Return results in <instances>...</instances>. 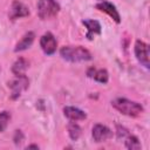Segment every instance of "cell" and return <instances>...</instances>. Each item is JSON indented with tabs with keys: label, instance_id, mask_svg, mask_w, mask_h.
<instances>
[{
	"label": "cell",
	"instance_id": "9",
	"mask_svg": "<svg viewBox=\"0 0 150 150\" xmlns=\"http://www.w3.org/2000/svg\"><path fill=\"white\" fill-rule=\"evenodd\" d=\"M96 8L100 9L101 12H104L107 13L116 23H120L121 22V16H120V13L117 12L115 5H112L111 2H108V1H102V2H98L96 5Z\"/></svg>",
	"mask_w": 150,
	"mask_h": 150
},
{
	"label": "cell",
	"instance_id": "19",
	"mask_svg": "<svg viewBox=\"0 0 150 150\" xmlns=\"http://www.w3.org/2000/svg\"><path fill=\"white\" fill-rule=\"evenodd\" d=\"M14 142L15 144H19L23 141V134L21 132V130H15V135H14Z\"/></svg>",
	"mask_w": 150,
	"mask_h": 150
},
{
	"label": "cell",
	"instance_id": "6",
	"mask_svg": "<svg viewBox=\"0 0 150 150\" xmlns=\"http://www.w3.org/2000/svg\"><path fill=\"white\" fill-rule=\"evenodd\" d=\"M29 15V9L28 7L20 2L19 0H14L9 7V12H8V18L14 21L16 19H20V18H25V16H28Z\"/></svg>",
	"mask_w": 150,
	"mask_h": 150
},
{
	"label": "cell",
	"instance_id": "8",
	"mask_svg": "<svg viewBox=\"0 0 150 150\" xmlns=\"http://www.w3.org/2000/svg\"><path fill=\"white\" fill-rule=\"evenodd\" d=\"M93 138L95 142L100 143V142H104L109 138L112 137V131L107 127V125H103V124H95L93 127Z\"/></svg>",
	"mask_w": 150,
	"mask_h": 150
},
{
	"label": "cell",
	"instance_id": "10",
	"mask_svg": "<svg viewBox=\"0 0 150 150\" xmlns=\"http://www.w3.org/2000/svg\"><path fill=\"white\" fill-rule=\"evenodd\" d=\"M87 75L88 77L100 82V83H107L108 80H109V75H108V71L105 69H97L95 67H90L88 70H87Z\"/></svg>",
	"mask_w": 150,
	"mask_h": 150
},
{
	"label": "cell",
	"instance_id": "1",
	"mask_svg": "<svg viewBox=\"0 0 150 150\" xmlns=\"http://www.w3.org/2000/svg\"><path fill=\"white\" fill-rule=\"evenodd\" d=\"M60 55L69 62H83L91 60L90 52L81 46H64L61 48Z\"/></svg>",
	"mask_w": 150,
	"mask_h": 150
},
{
	"label": "cell",
	"instance_id": "3",
	"mask_svg": "<svg viewBox=\"0 0 150 150\" xmlns=\"http://www.w3.org/2000/svg\"><path fill=\"white\" fill-rule=\"evenodd\" d=\"M60 12V5L55 0H39L38 15L42 20L52 19Z\"/></svg>",
	"mask_w": 150,
	"mask_h": 150
},
{
	"label": "cell",
	"instance_id": "14",
	"mask_svg": "<svg viewBox=\"0 0 150 150\" xmlns=\"http://www.w3.org/2000/svg\"><path fill=\"white\" fill-rule=\"evenodd\" d=\"M28 66H29V63H28V61H27L26 59L19 57V59L13 63V66H12V73H13L14 75H23L25 71L27 70Z\"/></svg>",
	"mask_w": 150,
	"mask_h": 150
},
{
	"label": "cell",
	"instance_id": "11",
	"mask_svg": "<svg viewBox=\"0 0 150 150\" xmlns=\"http://www.w3.org/2000/svg\"><path fill=\"white\" fill-rule=\"evenodd\" d=\"M63 114L68 120L74 121V122L86 120V117H87V114L83 110H81L76 107H64L63 108Z\"/></svg>",
	"mask_w": 150,
	"mask_h": 150
},
{
	"label": "cell",
	"instance_id": "4",
	"mask_svg": "<svg viewBox=\"0 0 150 150\" xmlns=\"http://www.w3.org/2000/svg\"><path fill=\"white\" fill-rule=\"evenodd\" d=\"M29 86L28 77L23 75H15V79L8 82V88L11 89V98L16 100L22 91H25Z\"/></svg>",
	"mask_w": 150,
	"mask_h": 150
},
{
	"label": "cell",
	"instance_id": "12",
	"mask_svg": "<svg viewBox=\"0 0 150 150\" xmlns=\"http://www.w3.org/2000/svg\"><path fill=\"white\" fill-rule=\"evenodd\" d=\"M34 39H35V34H34L33 32H27V33L21 38V40L15 45L14 52H22V50H26L27 48H29V47L33 45Z\"/></svg>",
	"mask_w": 150,
	"mask_h": 150
},
{
	"label": "cell",
	"instance_id": "16",
	"mask_svg": "<svg viewBox=\"0 0 150 150\" xmlns=\"http://www.w3.org/2000/svg\"><path fill=\"white\" fill-rule=\"evenodd\" d=\"M124 144H125V148L129 149V150H138L141 149V143L138 141V138L134 135H128L125 138H124Z\"/></svg>",
	"mask_w": 150,
	"mask_h": 150
},
{
	"label": "cell",
	"instance_id": "7",
	"mask_svg": "<svg viewBox=\"0 0 150 150\" xmlns=\"http://www.w3.org/2000/svg\"><path fill=\"white\" fill-rule=\"evenodd\" d=\"M40 46L42 48V50L45 52V54L47 55H52L55 53L56 47H57V42L55 40V36L52 33H45L41 39H40Z\"/></svg>",
	"mask_w": 150,
	"mask_h": 150
},
{
	"label": "cell",
	"instance_id": "15",
	"mask_svg": "<svg viewBox=\"0 0 150 150\" xmlns=\"http://www.w3.org/2000/svg\"><path fill=\"white\" fill-rule=\"evenodd\" d=\"M67 128H68L69 137H70L73 141H77V139L80 138L81 134H82V129H81V127H80L77 123H75L74 121H71V122L68 124Z\"/></svg>",
	"mask_w": 150,
	"mask_h": 150
},
{
	"label": "cell",
	"instance_id": "17",
	"mask_svg": "<svg viewBox=\"0 0 150 150\" xmlns=\"http://www.w3.org/2000/svg\"><path fill=\"white\" fill-rule=\"evenodd\" d=\"M11 121V112L9 111H1L0 112V132H4Z\"/></svg>",
	"mask_w": 150,
	"mask_h": 150
},
{
	"label": "cell",
	"instance_id": "20",
	"mask_svg": "<svg viewBox=\"0 0 150 150\" xmlns=\"http://www.w3.org/2000/svg\"><path fill=\"white\" fill-rule=\"evenodd\" d=\"M30 148H35V149H39V146H38L36 144H30V145H28V146H27V149H30Z\"/></svg>",
	"mask_w": 150,
	"mask_h": 150
},
{
	"label": "cell",
	"instance_id": "18",
	"mask_svg": "<svg viewBox=\"0 0 150 150\" xmlns=\"http://www.w3.org/2000/svg\"><path fill=\"white\" fill-rule=\"evenodd\" d=\"M116 132H117V137L123 138V139L129 135V131L124 127H121V125H116Z\"/></svg>",
	"mask_w": 150,
	"mask_h": 150
},
{
	"label": "cell",
	"instance_id": "5",
	"mask_svg": "<svg viewBox=\"0 0 150 150\" xmlns=\"http://www.w3.org/2000/svg\"><path fill=\"white\" fill-rule=\"evenodd\" d=\"M135 55L142 66H144L145 68L150 67V50H149L148 43H145L144 41L137 40L135 42Z\"/></svg>",
	"mask_w": 150,
	"mask_h": 150
},
{
	"label": "cell",
	"instance_id": "2",
	"mask_svg": "<svg viewBox=\"0 0 150 150\" xmlns=\"http://www.w3.org/2000/svg\"><path fill=\"white\" fill-rule=\"evenodd\" d=\"M111 105L120 111L121 114L129 116V117H137L143 112V107L135 101H130L128 98H115L111 102Z\"/></svg>",
	"mask_w": 150,
	"mask_h": 150
},
{
	"label": "cell",
	"instance_id": "13",
	"mask_svg": "<svg viewBox=\"0 0 150 150\" xmlns=\"http://www.w3.org/2000/svg\"><path fill=\"white\" fill-rule=\"evenodd\" d=\"M82 22H83V25L87 27V30H88L87 38H88L89 40L93 39V38H91L93 35H95V34H101V25H100L98 21H96V20H83Z\"/></svg>",
	"mask_w": 150,
	"mask_h": 150
}]
</instances>
